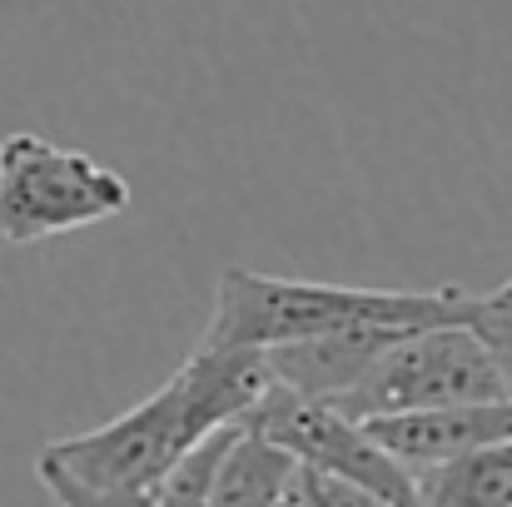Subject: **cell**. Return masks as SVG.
Here are the masks:
<instances>
[{
  "mask_svg": "<svg viewBox=\"0 0 512 507\" xmlns=\"http://www.w3.org/2000/svg\"><path fill=\"white\" fill-rule=\"evenodd\" d=\"M473 294L463 289H348V284H304L254 274L229 264L214 289V319L204 343L214 348H274L294 338H319L358 324H393V329H428V324H463Z\"/></svg>",
  "mask_w": 512,
  "mask_h": 507,
  "instance_id": "cell-1",
  "label": "cell"
},
{
  "mask_svg": "<svg viewBox=\"0 0 512 507\" xmlns=\"http://www.w3.org/2000/svg\"><path fill=\"white\" fill-rule=\"evenodd\" d=\"M199 443L184 408V383L170 373L150 398L95 433L55 438L35 458V478L55 503H155L179 453Z\"/></svg>",
  "mask_w": 512,
  "mask_h": 507,
  "instance_id": "cell-2",
  "label": "cell"
},
{
  "mask_svg": "<svg viewBox=\"0 0 512 507\" xmlns=\"http://www.w3.org/2000/svg\"><path fill=\"white\" fill-rule=\"evenodd\" d=\"M130 209V179L40 135L0 140V239L35 244Z\"/></svg>",
  "mask_w": 512,
  "mask_h": 507,
  "instance_id": "cell-3",
  "label": "cell"
},
{
  "mask_svg": "<svg viewBox=\"0 0 512 507\" xmlns=\"http://www.w3.org/2000/svg\"><path fill=\"white\" fill-rule=\"evenodd\" d=\"M478 398H503L488 348L468 324H428V329H403L358 373V383L334 398V408L363 423L378 413L478 403Z\"/></svg>",
  "mask_w": 512,
  "mask_h": 507,
  "instance_id": "cell-4",
  "label": "cell"
},
{
  "mask_svg": "<svg viewBox=\"0 0 512 507\" xmlns=\"http://www.w3.org/2000/svg\"><path fill=\"white\" fill-rule=\"evenodd\" d=\"M244 423H254L264 438L284 443L299 463L329 468V473H339L348 483H358L373 503H398V507L418 503L413 473L393 453H383L358 418L339 413L324 398H304V393H294L289 383L274 378L259 393V403L244 413Z\"/></svg>",
  "mask_w": 512,
  "mask_h": 507,
  "instance_id": "cell-5",
  "label": "cell"
},
{
  "mask_svg": "<svg viewBox=\"0 0 512 507\" xmlns=\"http://www.w3.org/2000/svg\"><path fill=\"white\" fill-rule=\"evenodd\" d=\"M368 438L393 453L408 473L458 458L468 448L512 443V398H478V403H443V408H408L363 418Z\"/></svg>",
  "mask_w": 512,
  "mask_h": 507,
  "instance_id": "cell-6",
  "label": "cell"
},
{
  "mask_svg": "<svg viewBox=\"0 0 512 507\" xmlns=\"http://www.w3.org/2000/svg\"><path fill=\"white\" fill-rule=\"evenodd\" d=\"M398 334H403V329H393V324H358V329H334V334H319V338L274 343V348H269V368H274V378L289 383L294 393L334 403L343 388L358 383V373Z\"/></svg>",
  "mask_w": 512,
  "mask_h": 507,
  "instance_id": "cell-7",
  "label": "cell"
},
{
  "mask_svg": "<svg viewBox=\"0 0 512 507\" xmlns=\"http://www.w3.org/2000/svg\"><path fill=\"white\" fill-rule=\"evenodd\" d=\"M418 503L438 507H512V443L468 448L458 458L413 468Z\"/></svg>",
  "mask_w": 512,
  "mask_h": 507,
  "instance_id": "cell-8",
  "label": "cell"
},
{
  "mask_svg": "<svg viewBox=\"0 0 512 507\" xmlns=\"http://www.w3.org/2000/svg\"><path fill=\"white\" fill-rule=\"evenodd\" d=\"M294 453L274 438H264L254 423H244L219 463V478H214V493L209 503H279L284 498V483L294 473Z\"/></svg>",
  "mask_w": 512,
  "mask_h": 507,
  "instance_id": "cell-9",
  "label": "cell"
},
{
  "mask_svg": "<svg viewBox=\"0 0 512 507\" xmlns=\"http://www.w3.org/2000/svg\"><path fill=\"white\" fill-rule=\"evenodd\" d=\"M239 428H244V418L239 423H219L214 433H204L199 443H189L179 453V463L165 473L155 503H209L214 478H219V463H224V453H229V443H234Z\"/></svg>",
  "mask_w": 512,
  "mask_h": 507,
  "instance_id": "cell-10",
  "label": "cell"
},
{
  "mask_svg": "<svg viewBox=\"0 0 512 507\" xmlns=\"http://www.w3.org/2000/svg\"><path fill=\"white\" fill-rule=\"evenodd\" d=\"M284 507H373V498L358 488V483H348L339 473H329V468H314V463H294V473H289V483H284Z\"/></svg>",
  "mask_w": 512,
  "mask_h": 507,
  "instance_id": "cell-11",
  "label": "cell"
},
{
  "mask_svg": "<svg viewBox=\"0 0 512 507\" xmlns=\"http://www.w3.org/2000/svg\"><path fill=\"white\" fill-rule=\"evenodd\" d=\"M463 324L488 348V358H493V368H498V383H503V398H512V304L488 299V294H473Z\"/></svg>",
  "mask_w": 512,
  "mask_h": 507,
  "instance_id": "cell-12",
  "label": "cell"
},
{
  "mask_svg": "<svg viewBox=\"0 0 512 507\" xmlns=\"http://www.w3.org/2000/svg\"><path fill=\"white\" fill-rule=\"evenodd\" d=\"M488 299H503V304H512V279H508V284H503V289H493Z\"/></svg>",
  "mask_w": 512,
  "mask_h": 507,
  "instance_id": "cell-13",
  "label": "cell"
}]
</instances>
